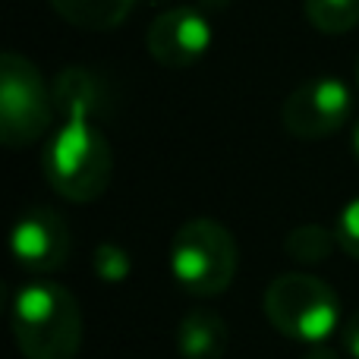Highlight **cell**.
Here are the masks:
<instances>
[{
    "label": "cell",
    "mask_w": 359,
    "mask_h": 359,
    "mask_svg": "<svg viewBox=\"0 0 359 359\" xmlns=\"http://www.w3.org/2000/svg\"><path fill=\"white\" fill-rule=\"evenodd\" d=\"M13 337L25 359H76L82 347L76 297L54 280L25 284L13 299Z\"/></svg>",
    "instance_id": "obj_1"
},
{
    "label": "cell",
    "mask_w": 359,
    "mask_h": 359,
    "mask_svg": "<svg viewBox=\"0 0 359 359\" xmlns=\"http://www.w3.org/2000/svg\"><path fill=\"white\" fill-rule=\"evenodd\" d=\"M41 170L60 198L76 205L95 202L107 192L114 177L111 142L88 120H63L44 145Z\"/></svg>",
    "instance_id": "obj_2"
},
{
    "label": "cell",
    "mask_w": 359,
    "mask_h": 359,
    "mask_svg": "<svg viewBox=\"0 0 359 359\" xmlns=\"http://www.w3.org/2000/svg\"><path fill=\"white\" fill-rule=\"evenodd\" d=\"M240 249L224 224L211 217H192L174 233L170 271L177 284L192 297H217L236 278Z\"/></svg>",
    "instance_id": "obj_3"
},
{
    "label": "cell",
    "mask_w": 359,
    "mask_h": 359,
    "mask_svg": "<svg viewBox=\"0 0 359 359\" xmlns=\"http://www.w3.org/2000/svg\"><path fill=\"white\" fill-rule=\"evenodd\" d=\"M265 316L284 337L322 344L341 325V299L328 280L306 271H290L268 284Z\"/></svg>",
    "instance_id": "obj_4"
},
{
    "label": "cell",
    "mask_w": 359,
    "mask_h": 359,
    "mask_svg": "<svg viewBox=\"0 0 359 359\" xmlns=\"http://www.w3.org/2000/svg\"><path fill=\"white\" fill-rule=\"evenodd\" d=\"M54 88L38 67L16 50L0 57V139L6 149H25L50 130Z\"/></svg>",
    "instance_id": "obj_5"
},
{
    "label": "cell",
    "mask_w": 359,
    "mask_h": 359,
    "mask_svg": "<svg viewBox=\"0 0 359 359\" xmlns=\"http://www.w3.org/2000/svg\"><path fill=\"white\" fill-rule=\"evenodd\" d=\"M353 114L350 86L337 76H312L284 98L280 123L293 139L334 136Z\"/></svg>",
    "instance_id": "obj_6"
},
{
    "label": "cell",
    "mask_w": 359,
    "mask_h": 359,
    "mask_svg": "<svg viewBox=\"0 0 359 359\" xmlns=\"http://www.w3.org/2000/svg\"><path fill=\"white\" fill-rule=\"evenodd\" d=\"M215 41L211 19L198 6H170L151 19L145 48L164 69H186L208 54Z\"/></svg>",
    "instance_id": "obj_7"
},
{
    "label": "cell",
    "mask_w": 359,
    "mask_h": 359,
    "mask_svg": "<svg viewBox=\"0 0 359 359\" xmlns=\"http://www.w3.org/2000/svg\"><path fill=\"white\" fill-rule=\"evenodd\" d=\"M13 259L32 274H54L69 262L73 233L67 221L50 208H29L13 227Z\"/></svg>",
    "instance_id": "obj_8"
},
{
    "label": "cell",
    "mask_w": 359,
    "mask_h": 359,
    "mask_svg": "<svg viewBox=\"0 0 359 359\" xmlns=\"http://www.w3.org/2000/svg\"><path fill=\"white\" fill-rule=\"evenodd\" d=\"M54 107L63 120H88L92 123L107 104L104 82L86 67H67L54 79Z\"/></svg>",
    "instance_id": "obj_9"
},
{
    "label": "cell",
    "mask_w": 359,
    "mask_h": 359,
    "mask_svg": "<svg viewBox=\"0 0 359 359\" xmlns=\"http://www.w3.org/2000/svg\"><path fill=\"white\" fill-rule=\"evenodd\" d=\"M230 328L217 312L192 309L177 325V350L183 359H221L227 353Z\"/></svg>",
    "instance_id": "obj_10"
},
{
    "label": "cell",
    "mask_w": 359,
    "mask_h": 359,
    "mask_svg": "<svg viewBox=\"0 0 359 359\" xmlns=\"http://www.w3.org/2000/svg\"><path fill=\"white\" fill-rule=\"evenodd\" d=\"M63 22L86 32H111L133 13L136 0H48Z\"/></svg>",
    "instance_id": "obj_11"
},
{
    "label": "cell",
    "mask_w": 359,
    "mask_h": 359,
    "mask_svg": "<svg viewBox=\"0 0 359 359\" xmlns=\"http://www.w3.org/2000/svg\"><path fill=\"white\" fill-rule=\"evenodd\" d=\"M303 13L322 35H347L359 25V0H303Z\"/></svg>",
    "instance_id": "obj_12"
},
{
    "label": "cell",
    "mask_w": 359,
    "mask_h": 359,
    "mask_svg": "<svg viewBox=\"0 0 359 359\" xmlns=\"http://www.w3.org/2000/svg\"><path fill=\"white\" fill-rule=\"evenodd\" d=\"M337 246L334 230L318 227V224H303V227L290 230L284 240V249L293 262H303V265H318L325 262Z\"/></svg>",
    "instance_id": "obj_13"
},
{
    "label": "cell",
    "mask_w": 359,
    "mask_h": 359,
    "mask_svg": "<svg viewBox=\"0 0 359 359\" xmlns=\"http://www.w3.org/2000/svg\"><path fill=\"white\" fill-rule=\"evenodd\" d=\"M130 271H133V259L126 249L114 246V243H101V246L95 249V274H98L101 280L117 284V280L130 278Z\"/></svg>",
    "instance_id": "obj_14"
},
{
    "label": "cell",
    "mask_w": 359,
    "mask_h": 359,
    "mask_svg": "<svg viewBox=\"0 0 359 359\" xmlns=\"http://www.w3.org/2000/svg\"><path fill=\"white\" fill-rule=\"evenodd\" d=\"M334 236H337V246L350 259H359V198L344 205V211L337 215V224H334Z\"/></svg>",
    "instance_id": "obj_15"
},
{
    "label": "cell",
    "mask_w": 359,
    "mask_h": 359,
    "mask_svg": "<svg viewBox=\"0 0 359 359\" xmlns=\"http://www.w3.org/2000/svg\"><path fill=\"white\" fill-rule=\"evenodd\" d=\"M341 334H344V350H347L353 359H359V309L344 322Z\"/></svg>",
    "instance_id": "obj_16"
},
{
    "label": "cell",
    "mask_w": 359,
    "mask_h": 359,
    "mask_svg": "<svg viewBox=\"0 0 359 359\" xmlns=\"http://www.w3.org/2000/svg\"><path fill=\"white\" fill-rule=\"evenodd\" d=\"M303 359H341V356H337L331 347H325V341H322V344H309V350H306Z\"/></svg>",
    "instance_id": "obj_17"
},
{
    "label": "cell",
    "mask_w": 359,
    "mask_h": 359,
    "mask_svg": "<svg viewBox=\"0 0 359 359\" xmlns=\"http://www.w3.org/2000/svg\"><path fill=\"white\" fill-rule=\"evenodd\" d=\"M350 145H353V155L359 158V120H356V126H353V139H350Z\"/></svg>",
    "instance_id": "obj_18"
},
{
    "label": "cell",
    "mask_w": 359,
    "mask_h": 359,
    "mask_svg": "<svg viewBox=\"0 0 359 359\" xmlns=\"http://www.w3.org/2000/svg\"><path fill=\"white\" fill-rule=\"evenodd\" d=\"M356 86H359V57H356Z\"/></svg>",
    "instance_id": "obj_19"
}]
</instances>
